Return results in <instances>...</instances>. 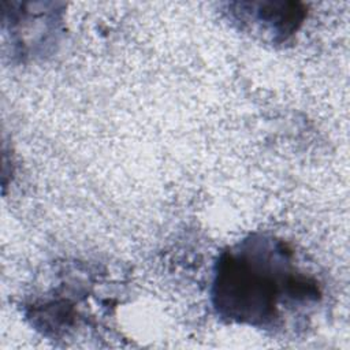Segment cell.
<instances>
[{"label":"cell","mask_w":350,"mask_h":350,"mask_svg":"<svg viewBox=\"0 0 350 350\" xmlns=\"http://www.w3.org/2000/svg\"><path fill=\"white\" fill-rule=\"evenodd\" d=\"M319 297L317 283L298 272L283 241L254 235L224 252L216 262L212 299L217 313L230 321L273 327L284 305Z\"/></svg>","instance_id":"obj_1"},{"label":"cell","mask_w":350,"mask_h":350,"mask_svg":"<svg viewBox=\"0 0 350 350\" xmlns=\"http://www.w3.org/2000/svg\"><path fill=\"white\" fill-rule=\"evenodd\" d=\"M250 10L242 11L247 16L252 15L257 22L267 26L275 37L286 38L293 34L305 18V10L299 3L290 1H262L247 3Z\"/></svg>","instance_id":"obj_2"}]
</instances>
